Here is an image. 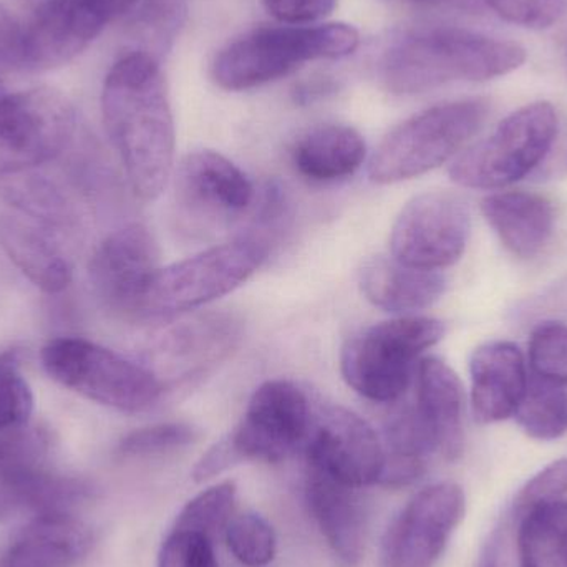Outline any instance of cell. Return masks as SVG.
<instances>
[{
    "instance_id": "cell-1",
    "label": "cell",
    "mask_w": 567,
    "mask_h": 567,
    "mask_svg": "<svg viewBox=\"0 0 567 567\" xmlns=\"http://www.w3.org/2000/svg\"><path fill=\"white\" fill-rule=\"evenodd\" d=\"M102 113L133 193L143 202L158 198L175 163V122L158 60L133 50L115 62L103 83Z\"/></svg>"
},
{
    "instance_id": "cell-2",
    "label": "cell",
    "mask_w": 567,
    "mask_h": 567,
    "mask_svg": "<svg viewBox=\"0 0 567 567\" xmlns=\"http://www.w3.org/2000/svg\"><path fill=\"white\" fill-rule=\"evenodd\" d=\"M526 50L509 40L458 27H430L399 37L382 59V80L399 95L453 82H486L518 70Z\"/></svg>"
},
{
    "instance_id": "cell-3",
    "label": "cell",
    "mask_w": 567,
    "mask_h": 567,
    "mask_svg": "<svg viewBox=\"0 0 567 567\" xmlns=\"http://www.w3.org/2000/svg\"><path fill=\"white\" fill-rule=\"evenodd\" d=\"M359 42L349 23L261 27L219 52L213 79L221 89L243 92L282 79L306 62L352 55Z\"/></svg>"
},
{
    "instance_id": "cell-4",
    "label": "cell",
    "mask_w": 567,
    "mask_h": 567,
    "mask_svg": "<svg viewBox=\"0 0 567 567\" xmlns=\"http://www.w3.org/2000/svg\"><path fill=\"white\" fill-rule=\"evenodd\" d=\"M445 336V326L432 317L403 316L360 330L340 353L347 385L370 402L390 403L409 389L416 362Z\"/></svg>"
},
{
    "instance_id": "cell-5",
    "label": "cell",
    "mask_w": 567,
    "mask_h": 567,
    "mask_svg": "<svg viewBox=\"0 0 567 567\" xmlns=\"http://www.w3.org/2000/svg\"><path fill=\"white\" fill-rule=\"evenodd\" d=\"M489 103L456 100L423 110L393 128L369 163V176L393 185L425 175L456 155L488 118Z\"/></svg>"
},
{
    "instance_id": "cell-6",
    "label": "cell",
    "mask_w": 567,
    "mask_h": 567,
    "mask_svg": "<svg viewBox=\"0 0 567 567\" xmlns=\"http://www.w3.org/2000/svg\"><path fill=\"white\" fill-rule=\"evenodd\" d=\"M268 256L265 236L245 235L159 268L143 292L135 316L165 319L206 306L248 281Z\"/></svg>"
},
{
    "instance_id": "cell-7",
    "label": "cell",
    "mask_w": 567,
    "mask_h": 567,
    "mask_svg": "<svg viewBox=\"0 0 567 567\" xmlns=\"http://www.w3.org/2000/svg\"><path fill=\"white\" fill-rule=\"evenodd\" d=\"M140 0H49L23 25L0 35L3 60L25 72L60 69L85 52L113 20Z\"/></svg>"
},
{
    "instance_id": "cell-8",
    "label": "cell",
    "mask_w": 567,
    "mask_h": 567,
    "mask_svg": "<svg viewBox=\"0 0 567 567\" xmlns=\"http://www.w3.org/2000/svg\"><path fill=\"white\" fill-rule=\"evenodd\" d=\"M558 113L538 102L506 116L488 138L475 143L450 166L463 188L502 189L526 178L548 158L558 138Z\"/></svg>"
},
{
    "instance_id": "cell-9",
    "label": "cell",
    "mask_w": 567,
    "mask_h": 567,
    "mask_svg": "<svg viewBox=\"0 0 567 567\" xmlns=\"http://www.w3.org/2000/svg\"><path fill=\"white\" fill-rule=\"evenodd\" d=\"M42 363L60 385L120 412H143L162 396L163 385L153 370L90 340H50L42 349Z\"/></svg>"
},
{
    "instance_id": "cell-10",
    "label": "cell",
    "mask_w": 567,
    "mask_h": 567,
    "mask_svg": "<svg viewBox=\"0 0 567 567\" xmlns=\"http://www.w3.org/2000/svg\"><path fill=\"white\" fill-rule=\"evenodd\" d=\"M76 115L52 89L0 93V172L39 168L65 152Z\"/></svg>"
},
{
    "instance_id": "cell-11",
    "label": "cell",
    "mask_w": 567,
    "mask_h": 567,
    "mask_svg": "<svg viewBox=\"0 0 567 567\" xmlns=\"http://www.w3.org/2000/svg\"><path fill=\"white\" fill-rule=\"evenodd\" d=\"M472 231L468 206L458 196L433 192L406 203L390 236L392 256L425 271L450 268L462 259Z\"/></svg>"
},
{
    "instance_id": "cell-12",
    "label": "cell",
    "mask_w": 567,
    "mask_h": 567,
    "mask_svg": "<svg viewBox=\"0 0 567 567\" xmlns=\"http://www.w3.org/2000/svg\"><path fill=\"white\" fill-rule=\"evenodd\" d=\"M465 493L452 482L416 493L386 529L382 567H433L465 516Z\"/></svg>"
},
{
    "instance_id": "cell-13",
    "label": "cell",
    "mask_w": 567,
    "mask_h": 567,
    "mask_svg": "<svg viewBox=\"0 0 567 567\" xmlns=\"http://www.w3.org/2000/svg\"><path fill=\"white\" fill-rule=\"evenodd\" d=\"M306 458L307 468L362 489L379 483L385 450L365 420L342 406H329L310 423Z\"/></svg>"
},
{
    "instance_id": "cell-14",
    "label": "cell",
    "mask_w": 567,
    "mask_h": 567,
    "mask_svg": "<svg viewBox=\"0 0 567 567\" xmlns=\"http://www.w3.org/2000/svg\"><path fill=\"white\" fill-rule=\"evenodd\" d=\"M312 412L306 393L287 380L262 383L229 435L241 462L279 463L309 435Z\"/></svg>"
},
{
    "instance_id": "cell-15",
    "label": "cell",
    "mask_w": 567,
    "mask_h": 567,
    "mask_svg": "<svg viewBox=\"0 0 567 567\" xmlns=\"http://www.w3.org/2000/svg\"><path fill=\"white\" fill-rule=\"evenodd\" d=\"M79 231V223L0 205V246L45 292H62L72 282V245Z\"/></svg>"
},
{
    "instance_id": "cell-16",
    "label": "cell",
    "mask_w": 567,
    "mask_h": 567,
    "mask_svg": "<svg viewBox=\"0 0 567 567\" xmlns=\"http://www.w3.org/2000/svg\"><path fill=\"white\" fill-rule=\"evenodd\" d=\"M176 205L195 225H223L255 203V186L226 156L212 150L189 153L175 176Z\"/></svg>"
},
{
    "instance_id": "cell-17",
    "label": "cell",
    "mask_w": 567,
    "mask_h": 567,
    "mask_svg": "<svg viewBox=\"0 0 567 567\" xmlns=\"http://www.w3.org/2000/svg\"><path fill=\"white\" fill-rule=\"evenodd\" d=\"M159 269V249L146 226L133 223L109 236L90 261L96 293L113 310L135 316L143 292Z\"/></svg>"
},
{
    "instance_id": "cell-18",
    "label": "cell",
    "mask_w": 567,
    "mask_h": 567,
    "mask_svg": "<svg viewBox=\"0 0 567 567\" xmlns=\"http://www.w3.org/2000/svg\"><path fill=\"white\" fill-rule=\"evenodd\" d=\"M239 340V326L229 316H206L188 320L169 330L153 350L158 377L172 382L196 379L209 367L229 355Z\"/></svg>"
},
{
    "instance_id": "cell-19",
    "label": "cell",
    "mask_w": 567,
    "mask_h": 567,
    "mask_svg": "<svg viewBox=\"0 0 567 567\" xmlns=\"http://www.w3.org/2000/svg\"><path fill=\"white\" fill-rule=\"evenodd\" d=\"M359 489L307 468L306 499L317 528L340 565L359 566L365 553L367 516Z\"/></svg>"
},
{
    "instance_id": "cell-20",
    "label": "cell",
    "mask_w": 567,
    "mask_h": 567,
    "mask_svg": "<svg viewBox=\"0 0 567 567\" xmlns=\"http://www.w3.org/2000/svg\"><path fill=\"white\" fill-rule=\"evenodd\" d=\"M472 409L476 422L496 423L515 415L528 386L525 357L512 342H488L470 360Z\"/></svg>"
},
{
    "instance_id": "cell-21",
    "label": "cell",
    "mask_w": 567,
    "mask_h": 567,
    "mask_svg": "<svg viewBox=\"0 0 567 567\" xmlns=\"http://www.w3.org/2000/svg\"><path fill=\"white\" fill-rule=\"evenodd\" d=\"M93 488L73 476L56 475L37 465L0 470V516L75 515L90 502Z\"/></svg>"
},
{
    "instance_id": "cell-22",
    "label": "cell",
    "mask_w": 567,
    "mask_h": 567,
    "mask_svg": "<svg viewBox=\"0 0 567 567\" xmlns=\"http://www.w3.org/2000/svg\"><path fill=\"white\" fill-rule=\"evenodd\" d=\"M463 403L458 375L436 357L420 360L415 409L435 443L436 452L452 462L462 456L465 446Z\"/></svg>"
},
{
    "instance_id": "cell-23",
    "label": "cell",
    "mask_w": 567,
    "mask_h": 567,
    "mask_svg": "<svg viewBox=\"0 0 567 567\" xmlns=\"http://www.w3.org/2000/svg\"><path fill=\"white\" fill-rule=\"evenodd\" d=\"M93 535L75 515L29 519L2 556L10 567H72L89 555Z\"/></svg>"
},
{
    "instance_id": "cell-24",
    "label": "cell",
    "mask_w": 567,
    "mask_h": 567,
    "mask_svg": "<svg viewBox=\"0 0 567 567\" xmlns=\"http://www.w3.org/2000/svg\"><path fill=\"white\" fill-rule=\"evenodd\" d=\"M482 212L499 241L518 258H535L555 233V206L535 193H495L483 199Z\"/></svg>"
},
{
    "instance_id": "cell-25",
    "label": "cell",
    "mask_w": 567,
    "mask_h": 567,
    "mask_svg": "<svg viewBox=\"0 0 567 567\" xmlns=\"http://www.w3.org/2000/svg\"><path fill=\"white\" fill-rule=\"evenodd\" d=\"M359 286L373 306L409 316L432 307L445 292L446 279L439 271L403 265L393 256H377L360 269Z\"/></svg>"
},
{
    "instance_id": "cell-26",
    "label": "cell",
    "mask_w": 567,
    "mask_h": 567,
    "mask_svg": "<svg viewBox=\"0 0 567 567\" xmlns=\"http://www.w3.org/2000/svg\"><path fill=\"white\" fill-rule=\"evenodd\" d=\"M365 155V142L357 130L327 123L313 126L297 140L292 162L307 179L329 183L352 176Z\"/></svg>"
},
{
    "instance_id": "cell-27",
    "label": "cell",
    "mask_w": 567,
    "mask_h": 567,
    "mask_svg": "<svg viewBox=\"0 0 567 567\" xmlns=\"http://www.w3.org/2000/svg\"><path fill=\"white\" fill-rule=\"evenodd\" d=\"M519 515L518 551L522 567H567V499L539 503Z\"/></svg>"
},
{
    "instance_id": "cell-28",
    "label": "cell",
    "mask_w": 567,
    "mask_h": 567,
    "mask_svg": "<svg viewBox=\"0 0 567 567\" xmlns=\"http://www.w3.org/2000/svg\"><path fill=\"white\" fill-rule=\"evenodd\" d=\"M515 416L532 439L543 442L561 439L567 433V385L532 375Z\"/></svg>"
},
{
    "instance_id": "cell-29",
    "label": "cell",
    "mask_w": 567,
    "mask_h": 567,
    "mask_svg": "<svg viewBox=\"0 0 567 567\" xmlns=\"http://www.w3.org/2000/svg\"><path fill=\"white\" fill-rule=\"evenodd\" d=\"M189 0H140L133 10V39L138 40L142 52L158 60L165 55L188 17Z\"/></svg>"
},
{
    "instance_id": "cell-30",
    "label": "cell",
    "mask_w": 567,
    "mask_h": 567,
    "mask_svg": "<svg viewBox=\"0 0 567 567\" xmlns=\"http://www.w3.org/2000/svg\"><path fill=\"white\" fill-rule=\"evenodd\" d=\"M238 488L235 482H223L186 503L176 518L175 529L199 533L216 542L235 516Z\"/></svg>"
},
{
    "instance_id": "cell-31",
    "label": "cell",
    "mask_w": 567,
    "mask_h": 567,
    "mask_svg": "<svg viewBox=\"0 0 567 567\" xmlns=\"http://www.w3.org/2000/svg\"><path fill=\"white\" fill-rule=\"evenodd\" d=\"M225 538L233 556L248 567L268 566L278 551L275 528L256 513L233 516Z\"/></svg>"
},
{
    "instance_id": "cell-32",
    "label": "cell",
    "mask_w": 567,
    "mask_h": 567,
    "mask_svg": "<svg viewBox=\"0 0 567 567\" xmlns=\"http://www.w3.org/2000/svg\"><path fill=\"white\" fill-rule=\"evenodd\" d=\"M532 375L556 385H567V326L556 320L542 322L529 340Z\"/></svg>"
},
{
    "instance_id": "cell-33",
    "label": "cell",
    "mask_w": 567,
    "mask_h": 567,
    "mask_svg": "<svg viewBox=\"0 0 567 567\" xmlns=\"http://www.w3.org/2000/svg\"><path fill=\"white\" fill-rule=\"evenodd\" d=\"M199 439L198 430L186 423H159L128 433L116 446L123 458L163 455L193 445Z\"/></svg>"
},
{
    "instance_id": "cell-34",
    "label": "cell",
    "mask_w": 567,
    "mask_h": 567,
    "mask_svg": "<svg viewBox=\"0 0 567 567\" xmlns=\"http://www.w3.org/2000/svg\"><path fill=\"white\" fill-rule=\"evenodd\" d=\"M33 412V393L16 360L0 357V432L23 429L29 425Z\"/></svg>"
},
{
    "instance_id": "cell-35",
    "label": "cell",
    "mask_w": 567,
    "mask_h": 567,
    "mask_svg": "<svg viewBox=\"0 0 567 567\" xmlns=\"http://www.w3.org/2000/svg\"><path fill=\"white\" fill-rule=\"evenodd\" d=\"M158 567H218L215 542L186 529H172L158 553Z\"/></svg>"
},
{
    "instance_id": "cell-36",
    "label": "cell",
    "mask_w": 567,
    "mask_h": 567,
    "mask_svg": "<svg viewBox=\"0 0 567 567\" xmlns=\"http://www.w3.org/2000/svg\"><path fill=\"white\" fill-rule=\"evenodd\" d=\"M496 16L525 29H548L558 22L566 0H485Z\"/></svg>"
},
{
    "instance_id": "cell-37",
    "label": "cell",
    "mask_w": 567,
    "mask_h": 567,
    "mask_svg": "<svg viewBox=\"0 0 567 567\" xmlns=\"http://www.w3.org/2000/svg\"><path fill=\"white\" fill-rule=\"evenodd\" d=\"M519 515L509 506L498 525L492 529L476 567H522L518 551Z\"/></svg>"
},
{
    "instance_id": "cell-38",
    "label": "cell",
    "mask_w": 567,
    "mask_h": 567,
    "mask_svg": "<svg viewBox=\"0 0 567 567\" xmlns=\"http://www.w3.org/2000/svg\"><path fill=\"white\" fill-rule=\"evenodd\" d=\"M567 493V458L556 460L551 465L533 476L515 496L513 503L529 509L539 503L555 502Z\"/></svg>"
},
{
    "instance_id": "cell-39",
    "label": "cell",
    "mask_w": 567,
    "mask_h": 567,
    "mask_svg": "<svg viewBox=\"0 0 567 567\" xmlns=\"http://www.w3.org/2000/svg\"><path fill=\"white\" fill-rule=\"evenodd\" d=\"M45 450V436L29 426L0 432V470L19 465H37Z\"/></svg>"
},
{
    "instance_id": "cell-40",
    "label": "cell",
    "mask_w": 567,
    "mask_h": 567,
    "mask_svg": "<svg viewBox=\"0 0 567 567\" xmlns=\"http://www.w3.org/2000/svg\"><path fill=\"white\" fill-rule=\"evenodd\" d=\"M339 0H262L269 16L284 25H306L326 19Z\"/></svg>"
},
{
    "instance_id": "cell-41",
    "label": "cell",
    "mask_w": 567,
    "mask_h": 567,
    "mask_svg": "<svg viewBox=\"0 0 567 567\" xmlns=\"http://www.w3.org/2000/svg\"><path fill=\"white\" fill-rule=\"evenodd\" d=\"M236 463H241L235 446H233L231 439L226 436L221 442L213 445L205 455L196 463L193 470V480L196 483H205L215 476L221 475L226 470L235 466Z\"/></svg>"
},
{
    "instance_id": "cell-42",
    "label": "cell",
    "mask_w": 567,
    "mask_h": 567,
    "mask_svg": "<svg viewBox=\"0 0 567 567\" xmlns=\"http://www.w3.org/2000/svg\"><path fill=\"white\" fill-rule=\"evenodd\" d=\"M395 2L422 7V9H456L465 12H476L485 6V0H395Z\"/></svg>"
},
{
    "instance_id": "cell-43",
    "label": "cell",
    "mask_w": 567,
    "mask_h": 567,
    "mask_svg": "<svg viewBox=\"0 0 567 567\" xmlns=\"http://www.w3.org/2000/svg\"><path fill=\"white\" fill-rule=\"evenodd\" d=\"M0 567H10L9 565H7L6 561H3L2 558H0Z\"/></svg>"
},
{
    "instance_id": "cell-44",
    "label": "cell",
    "mask_w": 567,
    "mask_h": 567,
    "mask_svg": "<svg viewBox=\"0 0 567 567\" xmlns=\"http://www.w3.org/2000/svg\"><path fill=\"white\" fill-rule=\"evenodd\" d=\"M2 92H3V89H2V85H0V93H2Z\"/></svg>"
}]
</instances>
